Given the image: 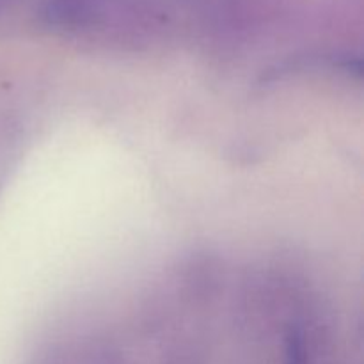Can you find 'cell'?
I'll use <instances>...</instances> for the list:
<instances>
[{"instance_id": "6da1fadb", "label": "cell", "mask_w": 364, "mask_h": 364, "mask_svg": "<svg viewBox=\"0 0 364 364\" xmlns=\"http://www.w3.org/2000/svg\"><path fill=\"white\" fill-rule=\"evenodd\" d=\"M284 364H311L308 345L302 331H294L287 341V361Z\"/></svg>"}]
</instances>
